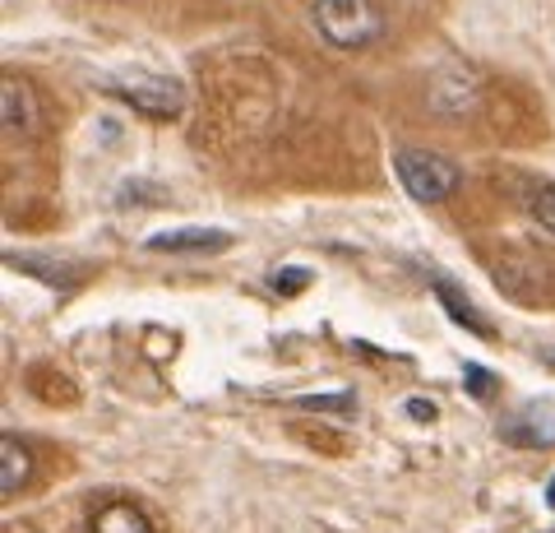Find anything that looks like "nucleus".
I'll return each mask as SVG.
<instances>
[{"instance_id":"8","label":"nucleus","mask_w":555,"mask_h":533,"mask_svg":"<svg viewBox=\"0 0 555 533\" xmlns=\"http://www.w3.org/2000/svg\"><path fill=\"white\" fill-rule=\"evenodd\" d=\"M430 288H436V297H440V306H444V312H449V316H454V320L463 325V330H467V334L495 339V330H491V320H486V316L477 312V306H473V302H467V297H463V288H459L454 279H440V274H430Z\"/></svg>"},{"instance_id":"7","label":"nucleus","mask_w":555,"mask_h":533,"mask_svg":"<svg viewBox=\"0 0 555 533\" xmlns=\"http://www.w3.org/2000/svg\"><path fill=\"white\" fill-rule=\"evenodd\" d=\"M505 432H509V441H518V445H555V408H551L546 399L518 408Z\"/></svg>"},{"instance_id":"9","label":"nucleus","mask_w":555,"mask_h":533,"mask_svg":"<svg viewBox=\"0 0 555 533\" xmlns=\"http://www.w3.org/2000/svg\"><path fill=\"white\" fill-rule=\"evenodd\" d=\"M33 478V455L24 450L20 436H5L0 441V496H20V487Z\"/></svg>"},{"instance_id":"16","label":"nucleus","mask_w":555,"mask_h":533,"mask_svg":"<svg viewBox=\"0 0 555 533\" xmlns=\"http://www.w3.org/2000/svg\"><path fill=\"white\" fill-rule=\"evenodd\" d=\"M546 506L555 510V478H551V487H546Z\"/></svg>"},{"instance_id":"14","label":"nucleus","mask_w":555,"mask_h":533,"mask_svg":"<svg viewBox=\"0 0 555 533\" xmlns=\"http://www.w3.org/2000/svg\"><path fill=\"white\" fill-rule=\"evenodd\" d=\"M297 408H338V413H352V394H334V399H324V394H310V399H297Z\"/></svg>"},{"instance_id":"15","label":"nucleus","mask_w":555,"mask_h":533,"mask_svg":"<svg viewBox=\"0 0 555 533\" xmlns=\"http://www.w3.org/2000/svg\"><path fill=\"white\" fill-rule=\"evenodd\" d=\"M408 413H412L416 422H430V418H436V408H430V399H408Z\"/></svg>"},{"instance_id":"5","label":"nucleus","mask_w":555,"mask_h":533,"mask_svg":"<svg viewBox=\"0 0 555 533\" xmlns=\"http://www.w3.org/2000/svg\"><path fill=\"white\" fill-rule=\"evenodd\" d=\"M477 107V84L467 71H436L430 75V112L467 116Z\"/></svg>"},{"instance_id":"1","label":"nucleus","mask_w":555,"mask_h":533,"mask_svg":"<svg viewBox=\"0 0 555 533\" xmlns=\"http://www.w3.org/2000/svg\"><path fill=\"white\" fill-rule=\"evenodd\" d=\"M310 24L338 51H366L389 28L375 0H310Z\"/></svg>"},{"instance_id":"12","label":"nucleus","mask_w":555,"mask_h":533,"mask_svg":"<svg viewBox=\"0 0 555 533\" xmlns=\"http://www.w3.org/2000/svg\"><path fill=\"white\" fill-rule=\"evenodd\" d=\"M269 283H273V292H283V297H297L301 288L315 283V274H310L306 265H297V269L287 265V269H273V279H269Z\"/></svg>"},{"instance_id":"3","label":"nucleus","mask_w":555,"mask_h":533,"mask_svg":"<svg viewBox=\"0 0 555 533\" xmlns=\"http://www.w3.org/2000/svg\"><path fill=\"white\" fill-rule=\"evenodd\" d=\"M393 177L403 181V191L416 200V204H440L459 191L463 172L454 158L444 153H430V149H398L393 153Z\"/></svg>"},{"instance_id":"11","label":"nucleus","mask_w":555,"mask_h":533,"mask_svg":"<svg viewBox=\"0 0 555 533\" xmlns=\"http://www.w3.org/2000/svg\"><path fill=\"white\" fill-rule=\"evenodd\" d=\"M528 214L555 237V181H537L528 191Z\"/></svg>"},{"instance_id":"6","label":"nucleus","mask_w":555,"mask_h":533,"mask_svg":"<svg viewBox=\"0 0 555 533\" xmlns=\"http://www.w3.org/2000/svg\"><path fill=\"white\" fill-rule=\"evenodd\" d=\"M149 251H185V255H208V251H228L232 232L222 228H171V232H153Z\"/></svg>"},{"instance_id":"13","label":"nucleus","mask_w":555,"mask_h":533,"mask_svg":"<svg viewBox=\"0 0 555 533\" xmlns=\"http://www.w3.org/2000/svg\"><path fill=\"white\" fill-rule=\"evenodd\" d=\"M463 390H467V394H477V399H491V394H495V376H491V371H481L477 363H467V371H463Z\"/></svg>"},{"instance_id":"17","label":"nucleus","mask_w":555,"mask_h":533,"mask_svg":"<svg viewBox=\"0 0 555 533\" xmlns=\"http://www.w3.org/2000/svg\"><path fill=\"white\" fill-rule=\"evenodd\" d=\"M542 363H546V367H555V348H546V353H542Z\"/></svg>"},{"instance_id":"2","label":"nucleus","mask_w":555,"mask_h":533,"mask_svg":"<svg viewBox=\"0 0 555 533\" xmlns=\"http://www.w3.org/2000/svg\"><path fill=\"white\" fill-rule=\"evenodd\" d=\"M102 89L112 98H120L126 107L144 112V116H158V122H171V116L185 112V89L181 79L171 75H158V71H120V75H107Z\"/></svg>"},{"instance_id":"10","label":"nucleus","mask_w":555,"mask_h":533,"mask_svg":"<svg viewBox=\"0 0 555 533\" xmlns=\"http://www.w3.org/2000/svg\"><path fill=\"white\" fill-rule=\"evenodd\" d=\"M89 533H153V524H149V515L139 510L134 502H107L93 515Z\"/></svg>"},{"instance_id":"4","label":"nucleus","mask_w":555,"mask_h":533,"mask_svg":"<svg viewBox=\"0 0 555 533\" xmlns=\"http://www.w3.org/2000/svg\"><path fill=\"white\" fill-rule=\"evenodd\" d=\"M0 126L10 140H38L47 130V107L42 93L33 89L24 75H5L0 79Z\"/></svg>"}]
</instances>
